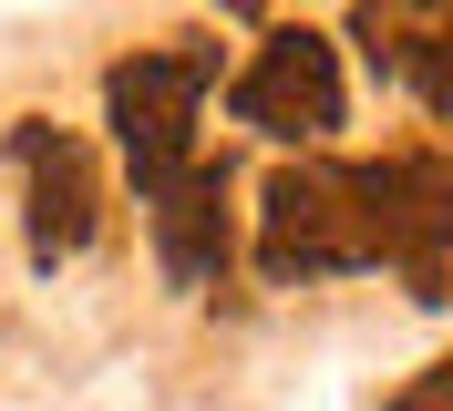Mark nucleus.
Wrapping results in <instances>:
<instances>
[{"mask_svg": "<svg viewBox=\"0 0 453 411\" xmlns=\"http://www.w3.org/2000/svg\"><path fill=\"white\" fill-rule=\"evenodd\" d=\"M381 257V226H371V186L361 164H279L268 195H257V278H340Z\"/></svg>", "mask_w": 453, "mask_h": 411, "instance_id": "f257e3e1", "label": "nucleus"}, {"mask_svg": "<svg viewBox=\"0 0 453 411\" xmlns=\"http://www.w3.org/2000/svg\"><path fill=\"white\" fill-rule=\"evenodd\" d=\"M206 72H217V52L206 42H186V52H134L104 72V113H113V144H124V164H134L144 195H165L186 164H196V113H206Z\"/></svg>", "mask_w": 453, "mask_h": 411, "instance_id": "f03ea898", "label": "nucleus"}, {"mask_svg": "<svg viewBox=\"0 0 453 411\" xmlns=\"http://www.w3.org/2000/svg\"><path fill=\"white\" fill-rule=\"evenodd\" d=\"M11 175H21V247H31V268L83 257V237L104 226V175H93L83 134H62V124H11Z\"/></svg>", "mask_w": 453, "mask_h": 411, "instance_id": "7ed1b4c3", "label": "nucleus"}, {"mask_svg": "<svg viewBox=\"0 0 453 411\" xmlns=\"http://www.w3.org/2000/svg\"><path fill=\"white\" fill-rule=\"evenodd\" d=\"M226 103H237V124H257V134H279V144H330L340 134V62H330L319 31L279 21L257 42V62L226 82Z\"/></svg>", "mask_w": 453, "mask_h": 411, "instance_id": "20e7f679", "label": "nucleus"}, {"mask_svg": "<svg viewBox=\"0 0 453 411\" xmlns=\"http://www.w3.org/2000/svg\"><path fill=\"white\" fill-rule=\"evenodd\" d=\"M381 257L412 268V299H453V155H392L361 164Z\"/></svg>", "mask_w": 453, "mask_h": 411, "instance_id": "39448f33", "label": "nucleus"}, {"mask_svg": "<svg viewBox=\"0 0 453 411\" xmlns=\"http://www.w3.org/2000/svg\"><path fill=\"white\" fill-rule=\"evenodd\" d=\"M155 206V257H165L175 288H217L226 257H237V226H226V164H186Z\"/></svg>", "mask_w": 453, "mask_h": 411, "instance_id": "423d86ee", "label": "nucleus"}, {"mask_svg": "<svg viewBox=\"0 0 453 411\" xmlns=\"http://www.w3.org/2000/svg\"><path fill=\"white\" fill-rule=\"evenodd\" d=\"M350 31L371 42V62H381V72H402V82H412V93H423V103L453 124V11H433L412 42H402V21H381V11H361Z\"/></svg>", "mask_w": 453, "mask_h": 411, "instance_id": "0eeeda50", "label": "nucleus"}, {"mask_svg": "<svg viewBox=\"0 0 453 411\" xmlns=\"http://www.w3.org/2000/svg\"><path fill=\"white\" fill-rule=\"evenodd\" d=\"M392 411H453V360H433L423 381H402V391H392Z\"/></svg>", "mask_w": 453, "mask_h": 411, "instance_id": "6e6552de", "label": "nucleus"}]
</instances>
